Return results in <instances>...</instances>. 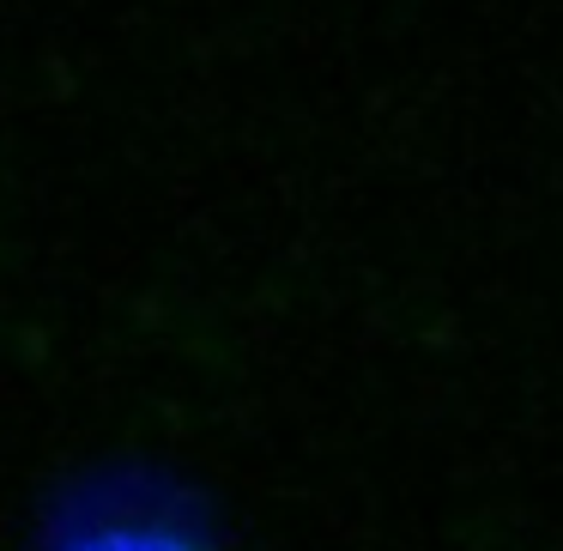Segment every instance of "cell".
<instances>
[{
  "label": "cell",
  "instance_id": "6da1fadb",
  "mask_svg": "<svg viewBox=\"0 0 563 551\" xmlns=\"http://www.w3.org/2000/svg\"><path fill=\"white\" fill-rule=\"evenodd\" d=\"M55 551H236V546L231 539L200 533V527H176V521H152V515H140V521L86 527V533H74L67 546H55Z\"/></svg>",
  "mask_w": 563,
  "mask_h": 551
}]
</instances>
